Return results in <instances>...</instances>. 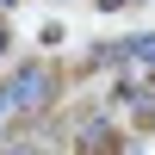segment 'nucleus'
<instances>
[{
	"instance_id": "1",
	"label": "nucleus",
	"mask_w": 155,
	"mask_h": 155,
	"mask_svg": "<svg viewBox=\"0 0 155 155\" xmlns=\"http://www.w3.org/2000/svg\"><path fill=\"white\" fill-rule=\"evenodd\" d=\"M6 93H12V112H19V130H25L31 118H44V112L56 106L62 74H56V62H19V68L6 74Z\"/></svg>"
},
{
	"instance_id": "2",
	"label": "nucleus",
	"mask_w": 155,
	"mask_h": 155,
	"mask_svg": "<svg viewBox=\"0 0 155 155\" xmlns=\"http://www.w3.org/2000/svg\"><path fill=\"white\" fill-rule=\"evenodd\" d=\"M155 74V31H130V37H106V44L87 50V68L81 74Z\"/></svg>"
},
{
	"instance_id": "3",
	"label": "nucleus",
	"mask_w": 155,
	"mask_h": 155,
	"mask_svg": "<svg viewBox=\"0 0 155 155\" xmlns=\"http://www.w3.org/2000/svg\"><path fill=\"white\" fill-rule=\"evenodd\" d=\"M19 130V112H12V93H6V81H0V143Z\"/></svg>"
},
{
	"instance_id": "4",
	"label": "nucleus",
	"mask_w": 155,
	"mask_h": 155,
	"mask_svg": "<svg viewBox=\"0 0 155 155\" xmlns=\"http://www.w3.org/2000/svg\"><path fill=\"white\" fill-rule=\"evenodd\" d=\"M6 56H12V25L0 19V62H6Z\"/></svg>"
},
{
	"instance_id": "5",
	"label": "nucleus",
	"mask_w": 155,
	"mask_h": 155,
	"mask_svg": "<svg viewBox=\"0 0 155 155\" xmlns=\"http://www.w3.org/2000/svg\"><path fill=\"white\" fill-rule=\"evenodd\" d=\"M99 12H124V6H137V0H93Z\"/></svg>"
}]
</instances>
